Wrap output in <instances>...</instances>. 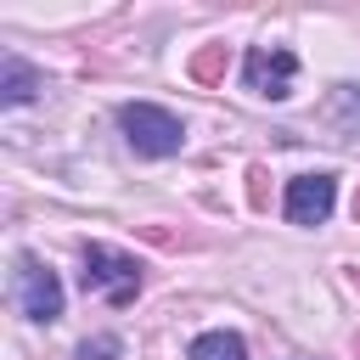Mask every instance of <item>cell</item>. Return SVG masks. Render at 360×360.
Instances as JSON below:
<instances>
[{
	"label": "cell",
	"instance_id": "cell-1",
	"mask_svg": "<svg viewBox=\"0 0 360 360\" xmlns=\"http://www.w3.org/2000/svg\"><path fill=\"white\" fill-rule=\"evenodd\" d=\"M118 129L141 158H174L186 146V124L169 107H152V101H124L118 107Z\"/></svg>",
	"mask_w": 360,
	"mask_h": 360
},
{
	"label": "cell",
	"instance_id": "cell-2",
	"mask_svg": "<svg viewBox=\"0 0 360 360\" xmlns=\"http://www.w3.org/2000/svg\"><path fill=\"white\" fill-rule=\"evenodd\" d=\"M84 292H101L112 309L135 304V292H141V259L118 253L107 242H90L84 248Z\"/></svg>",
	"mask_w": 360,
	"mask_h": 360
},
{
	"label": "cell",
	"instance_id": "cell-3",
	"mask_svg": "<svg viewBox=\"0 0 360 360\" xmlns=\"http://www.w3.org/2000/svg\"><path fill=\"white\" fill-rule=\"evenodd\" d=\"M11 298H17V309H22L28 321H39V326H51V321L62 315V281H56V270H51V264H39L34 253H17Z\"/></svg>",
	"mask_w": 360,
	"mask_h": 360
},
{
	"label": "cell",
	"instance_id": "cell-4",
	"mask_svg": "<svg viewBox=\"0 0 360 360\" xmlns=\"http://www.w3.org/2000/svg\"><path fill=\"white\" fill-rule=\"evenodd\" d=\"M242 79H248V90L264 96V101H287V96H292V79H298V56H292L287 45H253V51L242 56Z\"/></svg>",
	"mask_w": 360,
	"mask_h": 360
},
{
	"label": "cell",
	"instance_id": "cell-5",
	"mask_svg": "<svg viewBox=\"0 0 360 360\" xmlns=\"http://www.w3.org/2000/svg\"><path fill=\"white\" fill-rule=\"evenodd\" d=\"M332 202H338V180L332 174H298V180H287V219L292 225H326V214H332Z\"/></svg>",
	"mask_w": 360,
	"mask_h": 360
},
{
	"label": "cell",
	"instance_id": "cell-6",
	"mask_svg": "<svg viewBox=\"0 0 360 360\" xmlns=\"http://www.w3.org/2000/svg\"><path fill=\"white\" fill-rule=\"evenodd\" d=\"M45 90V79L17 56V51H6L0 56V107H22V101H34Z\"/></svg>",
	"mask_w": 360,
	"mask_h": 360
},
{
	"label": "cell",
	"instance_id": "cell-7",
	"mask_svg": "<svg viewBox=\"0 0 360 360\" xmlns=\"http://www.w3.org/2000/svg\"><path fill=\"white\" fill-rule=\"evenodd\" d=\"M321 118H326L338 135H360V84H332Z\"/></svg>",
	"mask_w": 360,
	"mask_h": 360
},
{
	"label": "cell",
	"instance_id": "cell-8",
	"mask_svg": "<svg viewBox=\"0 0 360 360\" xmlns=\"http://www.w3.org/2000/svg\"><path fill=\"white\" fill-rule=\"evenodd\" d=\"M186 360H248V343H242V332H225V326L219 332H197Z\"/></svg>",
	"mask_w": 360,
	"mask_h": 360
},
{
	"label": "cell",
	"instance_id": "cell-9",
	"mask_svg": "<svg viewBox=\"0 0 360 360\" xmlns=\"http://www.w3.org/2000/svg\"><path fill=\"white\" fill-rule=\"evenodd\" d=\"M191 79H197V84H219V79H225V45H202V51L191 56Z\"/></svg>",
	"mask_w": 360,
	"mask_h": 360
},
{
	"label": "cell",
	"instance_id": "cell-10",
	"mask_svg": "<svg viewBox=\"0 0 360 360\" xmlns=\"http://www.w3.org/2000/svg\"><path fill=\"white\" fill-rule=\"evenodd\" d=\"M124 354V343L112 338V332H101V338H84L79 343V360H118Z\"/></svg>",
	"mask_w": 360,
	"mask_h": 360
},
{
	"label": "cell",
	"instance_id": "cell-11",
	"mask_svg": "<svg viewBox=\"0 0 360 360\" xmlns=\"http://www.w3.org/2000/svg\"><path fill=\"white\" fill-rule=\"evenodd\" d=\"M248 180H253V191H248V197H253V208H264V169H253Z\"/></svg>",
	"mask_w": 360,
	"mask_h": 360
},
{
	"label": "cell",
	"instance_id": "cell-12",
	"mask_svg": "<svg viewBox=\"0 0 360 360\" xmlns=\"http://www.w3.org/2000/svg\"><path fill=\"white\" fill-rule=\"evenodd\" d=\"M354 219H360V191H354Z\"/></svg>",
	"mask_w": 360,
	"mask_h": 360
},
{
	"label": "cell",
	"instance_id": "cell-13",
	"mask_svg": "<svg viewBox=\"0 0 360 360\" xmlns=\"http://www.w3.org/2000/svg\"><path fill=\"white\" fill-rule=\"evenodd\" d=\"M354 354H360V338H354Z\"/></svg>",
	"mask_w": 360,
	"mask_h": 360
}]
</instances>
